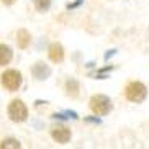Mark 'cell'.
I'll list each match as a JSON object with an SVG mask.
<instances>
[{
  "instance_id": "obj_5",
  "label": "cell",
  "mask_w": 149,
  "mask_h": 149,
  "mask_svg": "<svg viewBox=\"0 0 149 149\" xmlns=\"http://www.w3.org/2000/svg\"><path fill=\"white\" fill-rule=\"evenodd\" d=\"M51 138H53L56 143H59V144H67L70 139V130L66 126H54L53 130H51Z\"/></svg>"
},
{
  "instance_id": "obj_10",
  "label": "cell",
  "mask_w": 149,
  "mask_h": 149,
  "mask_svg": "<svg viewBox=\"0 0 149 149\" xmlns=\"http://www.w3.org/2000/svg\"><path fill=\"white\" fill-rule=\"evenodd\" d=\"M66 93L69 97H77L79 95V82L75 79H67L66 80Z\"/></svg>"
},
{
  "instance_id": "obj_14",
  "label": "cell",
  "mask_w": 149,
  "mask_h": 149,
  "mask_svg": "<svg viewBox=\"0 0 149 149\" xmlns=\"http://www.w3.org/2000/svg\"><path fill=\"white\" fill-rule=\"evenodd\" d=\"M82 2H84V0H75L74 3H69V5H67V10H74V8H77V7H79L80 3H82Z\"/></svg>"
},
{
  "instance_id": "obj_13",
  "label": "cell",
  "mask_w": 149,
  "mask_h": 149,
  "mask_svg": "<svg viewBox=\"0 0 149 149\" xmlns=\"http://www.w3.org/2000/svg\"><path fill=\"white\" fill-rule=\"evenodd\" d=\"M20 141L13 139V138H8V139H3L0 143V148H20Z\"/></svg>"
},
{
  "instance_id": "obj_9",
  "label": "cell",
  "mask_w": 149,
  "mask_h": 149,
  "mask_svg": "<svg viewBox=\"0 0 149 149\" xmlns=\"http://www.w3.org/2000/svg\"><path fill=\"white\" fill-rule=\"evenodd\" d=\"M17 44L20 49H26L31 44V35L26 30H18L17 33Z\"/></svg>"
},
{
  "instance_id": "obj_16",
  "label": "cell",
  "mask_w": 149,
  "mask_h": 149,
  "mask_svg": "<svg viewBox=\"0 0 149 149\" xmlns=\"http://www.w3.org/2000/svg\"><path fill=\"white\" fill-rule=\"evenodd\" d=\"M85 121H88V123H100V120L98 118H85Z\"/></svg>"
},
{
  "instance_id": "obj_3",
  "label": "cell",
  "mask_w": 149,
  "mask_h": 149,
  "mask_svg": "<svg viewBox=\"0 0 149 149\" xmlns=\"http://www.w3.org/2000/svg\"><path fill=\"white\" fill-rule=\"evenodd\" d=\"M0 82L8 92H17L23 84V75L17 69H7L0 75Z\"/></svg>"
},
{
  "instance_id": "obj_1",
  "label": "cell",
  "mask_w": 149,
  "mask_h": 149,
  "mask_svg": "<svg viewBox=\"0 0 149 149\" xmlns=\"http://www.w3.org/2000/svg\"><path fill=\"white\" fill-rule=\"evenodd\" d=\"M148 97V88L143 82L139 80H131V82L126 84L125 87V98L128 102H133V103H141V102L146 100Z\"/></svg>"
},
{
  "instance_id": "obj_7",
  "label": "cell",
  "mask_w": 149,
  "mask_h": 149,
  "mask_svg": "<svg viewBox=\"0 0 149 149\" xmlns=\"http://www.w3.org/2000/svg\"><path fill=\"white\" fill-rule=\"evenodd\" d=\"M48 56H49V59L53 62H56V64L62 62L64 61V48H62V44L61 43H53L48 49Z\"/></svg>"
},
{
  "instance_id": "obj_8",
  "label": "cell",
  "mask_w": 149,
  "mask_h": 149,
  "mask_svg": "<svg viewBox=\"0 0 149 149\" xmlns=\"http://www.w3.org/2000/svg\"><path fill=\"white\" fill-rule=\"evenodd\" d=\"M13 59V51L10 48L8 44L0 43V67L10 64V61Z\"/></svg>"
},
{
  "instance_id": "obj_12",
  "label": "cell",
  "mask_w": 149,
  "mask_h": 149,
  "mask_svg": "<svg viewBox=\"0 0 149 149\" xmlns=\"http://www.w3.org/2000/svg\"><path fill=\"white\" fill-rule=\"evenodd\" d=\"M53 118L54 120H67V118H74V120H77L79 116H77V113L75 111H70V110H67V111H64V113H54L53 115Z\"/></svg>"
},
{
  "instance_id": "obj_6",
  "label": "cell",
  "mask_w": 149,
  "mask_h": 149,
  "mask_svg": "<svg viewBox=\"0 0 149 149\" xmlns=\"http://www.w3.org/2000/svg\"><path fill=\"white\" fill-rule=\"evenodd\" d=\"M31 74H33V77L38 80H46L51 75V69H49V66H46L44 62H36L35 66L31 67Z\"/></svg>"
},
{
  "instance_id": "obj_4",
  "label": "cell",
  "mask_w": 149,
  "mask_h": 149,
  "mask_svg": "<svg viewBox=\"0 0 149 149\" xmlns=\"http://www.w3.org/2000/svg\"><path fill=\"white\" fill-rule=\"evenodd\" d=\"M7 113H8V118L13 123H23L28 120V108L26 105L23 103V100H15L10 102L8 108H7Z\"/></svg>"
},
{
  "instance_id": "obj_2",
  "label": "cell",
  "mask_w": 149,
  "mask_h": 149,
  "mask_svg": "<svg viewBox=\"0 0 149 149\" xmlns=\"http://www.w3.org/2000/svg\"><path fill=\"white\" fill-rule=\"evenodd\" d=\"M88 107H90V110H92L97 116H105V115H108L110 111H111V108H113L110 97L103 95V93L93 95L92 98H90V102H88Z\"/></svg>"
},
{
  "instance_id": "obj_11",
  "label": "cell",
  "mask_w": 149,
  "mask_h": 149,
  "mask_svg": "<svg viewBox=\"0 0 149 149\" xmlns=\"http://www.w3.org/2000/svg\"><path fill=\"white\" fill-rule=\"evenodd\" d=\"M33 5L38 12H48L49 7H51V0H33Z\"/></svg>"
},
{
  "instance_id": "obj_15",
  "label": "cell",
  "mask_w": 149,
  "mask_h": 149,
  "mask_svg": "<svg viewBox=\"0 0 149 149\" xmlns=\"http://www.w3.org/2000/svg\"><path fill=\"white\" fill-rule=\"evenodd\" d=\"M0 2H2L3 5H8V7H10V5H13L17 0H0Z\"/></svg>"
}]
</instances>
